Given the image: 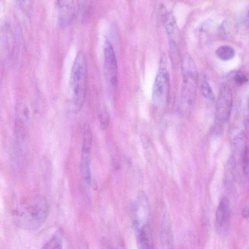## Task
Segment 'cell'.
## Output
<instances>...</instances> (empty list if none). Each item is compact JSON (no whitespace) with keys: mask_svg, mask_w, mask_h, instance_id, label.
Listing matches in <instances>:
<instances>
[{"mask_svg":"<svg viewBox=\"0 0 249 249\" xmlns=\"http://www.w3.org/2000/svg\"><path fill=\"white\" fill-rule=\"evenodd\" d=\"M244 127L247 135L249 136V116L247 117L244 121Z\"/></svg>","mask_w":249,"mask_h":249,"instance_id":"23","label":"cell"},{"mask_svg":"<svg viewBox=\"0 0 249 249\" xmlns=\"http://www.w3.org/2000/svg\"><path fill=\"white\" fill-rule=\"evenodd\" d=\"M49 212V206L47 201L41 198L15 211L13 218L16 224L19 228L27 230H34L44 223Z\"/></svg>","mask_w":249,"mask_h":249,"instance_id":"2","label":"cell"},{"mask_svg":"<svg viewBox=\"0 0 249 249\" xmlns=\"http://www.w3.org/2000/svg\"><path fill=\"white\" fill-rule=\"evenodd\" d=\"M92 142V135L88 124L84 126L82 152L90 153Z\"/></svg>","mask_w":249,"mask_h":249,"instance_id":"16","label":"cell"},{"mask_svg":"<svg viewBox=\"0 0 249 249\" xmlns=\"http://www.w3.org/2000/svg\"><path fill=\"white\" fill-rule=\"evenodd\" d=\"M136 235L139 249H154L150 225L144 227Z\"/></svg>","mask_w":249,"mask_h":249,"instance_id":"13","label":"cell"},{"mask_svg":"<svg viewBox=\"0 0 249 249\" xmlns=\"http://www.w3.org/2000/svg\"><path fill=\"white\" fill-rule=\"evenodd\" d=\"M233 80L238 85H242L248 81L247 76L240 71H235L232 74Z\"/></svg>","mask_w":249,"mask_h":249,"instance_id":"21","label":"cell"},{"mask_svg":"<svg viewBox=\"0 0 249 249\" xmlns=\"http://www.w3.org/2000/svg\"><path fill=\"white\" fill-rule=\"evenodd\" d=\"M183 80L181 89L180 106L184 111L192 107L196 96L197 74L195 64L189 54H184L182 62Z\"/></svg>","mask_w":249,"mask_h":249,"instance_id":"3","label":"cell"},{"mask_svg":"<svg viewBox=\"0 0 249 249\" xmlns=\"http://www.w3.org/2000/svg\"><path fill=\"white\" fill-rule=\"evenodd\" d=\"M201 91L203 96L209 100H213L214 95L209 84L206 80H203L200 86Z\"/></svg>","mask_w":249,"mask_h":249,"instance_id":"18","label":"cell"},{"mask_svg":"<svg viewBox=\"0 0 249 249\" xmlns=\"http://www.w3.org/2000/svg\"><path fill=\"white\" fill-rule=\"evenodd\" d=\"M242 214L244 218H248L249 217V208L248 207L245 208L242 210Z\"/></svg>","mask_w":249,"mask_h":249,"instance_id":"24","label":"cell"},{"mask_svg":"<svg viewBox=\"0 0 249 249\" xmlns=\"http://www.w3.org/2000/svg\"><path fill=\"white\" fill-rule=\"evenodd\" d=\"M231 147L233 152L232 156L235 160L237 158L241 160L248 153L247 139L243 133H239L233 138Z\"/></svg>","mask_w":249,"mask_h":249,"instance_id":"11","label":"cell"},{"mask_svg":"<svg viewBox=\"0 0 249 249\" xmlns=\"http://www.w3.org/2000/svg\"><path fill=\"white\" fill-rule=\"evenodd\" d=\"M160 241L162 249H173V236L169 215L165 214L161 220Z\"/></svg>","mask_w":249,"mask_h":249,"instance_id":"10","label":"cell"},{"mask_svg":"<svg viewBox=\"0 0 249 249\" xmlns=\"http://www.w3.org/2000/svg\"><path fill=\"white\" fill-rule=\"evenodd\" d=\"M216 54L221 60L228 61L234 57L235 53L234 50L231 46L222 45L217 49Z\"/></svg>","mask_w":249,"mask_h":249,"instance_id":"15","label":"cell"},{"mask_svg":"<svg viewBox=\"0 0 249 249\" xmlns=\"http://www.w3.org/2000/svg\"><path fill=\"white\" fill-rule=\"evenodd\" d=\"M41 249H62L60 233L54 234L43 246Z\"/></svg>","mask_w":249,"mask_h":249,"instance_id":"17","label":"cell"},{"mask_svg":"<svg viewBox=\"0 0 249 249\" xmlns=\"http://www.w3.org/2000/svg\"><path fill=\"white\" fill-rule=\"evenodd\" d=\"M162 63L159 68L152 89V102L157 107L165 106L169 95L170 75L166 67Z\"/></svg>","mask_w":249,"mask_h":249,"instance_id":"5","label":"cell"},{"mask_svg":"<svg viewBox=\"0 0 249 249\" xmlns=\"http://www.w3.org/2000/svg\"><path fill=\"white\" fill-rule=\"evenodd\" d=\"M233 104L232 93L229 85L223 83L219 90L216 102V126L222 127L229 120Z\"/></svg>","mask_w":249,"mask_h":249,"instance_id":"4","label":"cell"},{"mask_svg":"<svg viewBox=\"0 0 249 249\" xmlns=\"http://www.w3.org/2000/svg\"><path fill=\"white\" fill-rule=\"evenodd\" d=\"M242 169L246 178L249 180V156L248 152L241 160Z\"/></svg>","mask_w":249,"mask_h":249,"instance_id":"22","label":"cell"},{"mask_svg":"<svg viewBox=\"0 0 249 249\" xmlns=\"http://www.w3.org/2000/svg\"><path fill=\"white\" fill-rule=\"evenodd\" d=\"M248 107H249V98L248 99Z\"/></svg>","mask_w":249,"mask_h":249,"instance_id":"26","label":"cell"},{"mask_svg":"<svg viewBox=\"0 0 249 249\" xmlns=\"http://www.w3.org/2000/svg\"><path fill=\"white\" fill-rule=\"evenodd\" d=\"M90 153L82 152L80 164L81 177L87 184L91 182Z\"/></svg>","mask_w":249,"mask_h":249,"instance_id":"14","label":"cell"},{"mask_svg":"<svg viewBox=\"0 0 249 249\" xmlns=\"http://www.w3.org/2000/svg\"><path fill=\"white\" fill-rule=\"evenodd\" d=\"M58 19L62 27H67L71 22L74 13L73 0H59L56 1Z\"/></svg>","mask_w":249,"mask_h":249,"instance_id":"9","label":"cell"},{"mask_svg":"<svg viewBox=\"0 0 249 249\" xmlns=\"http://www.w3.org/2000/svg\"><path fill=\"white\" fill-rule=\"evenodd\" d=\"M79 8L81 20H87L91 11V5L90 1H82Z\"/></svg>","mask_w":249,"mask_h":249,"instance_id":"19","label":"cell"},{"mask_svg":"<svg viewBox=\"0 0 249 249\" xmlns=\"http://www.w3.org/2000/svg\"><path fill=\"white\" fill-rule=\"evenodd\" d=\"M100 125L102 129H106L109 122V115L105 109H102L99 115Z\"/></svg>","mask_w":249,"mask_h":249,"instance_id":"20","label":"cell"},{"mask_svg":"<svg viewBox=\"0 0 249 249\" xmlns=\"http://www.w3.org/2000/svg\"><path fill=\"white\" fill-rule=\"evenodd\" d=\"M164 23L169 41L178 43V30L176 20L172 12H168L165 14Z\"/></svg>","mask_w":249,"mask_h":249,"instance_id":"12","label":"cell"},{"mask_svg":"<svg viewBox=\"0 0 249 249\" xmlns=\"http://www.w3.org/2000/svg\"><path fill=\"white\" fill-rule=\"evenodd\" d=\"M231 210L228 198L225 197L220 201L217 206L215 218L216 232L221 236H225L230 230Z\"/></svg>","mask_w":249,"mask_h":249,"instance_id":"7","label":"cell"},{"mask_svg":"<svg viewBox=\"0 0 249 249\" xmlns=\"http://www.w3.org/2000/svg\"><path fill=\"white\" fill-rule=\"evenodd\" d=\"M246 24L248 26H249V8L247 15Z\"/></svg>","mask_w":249,"mask_h":249,"instance_id":"25","label":"cell"},{"mask_svg":"<svg viewBox=\"0 0 249 249\" xmlns=\"http://www.w3.org/2000/svg\"><path fill=\"white\" fill-rule=\"evenodd\" d=\"M104 64L107 77L112 85L117 83V63L113 46L108 40L104 47Z\"/></svg>","mask_w":249,"mask_h":249,"instance_id":"8","label":"cell"},{"mask_svg":"<svg viewBox=\"0 0 249 249\" xmlns=\"http://www.w3.org/2000/svg\"><path fill=\"white\" fill-rule=\"evenodd\" d=\"M150 206L146 194L141 191L138 194L132 213V223L136 234L150 225Z\"/></svg>","mask_w":249,"mask_h":249,"instance_id":"6","label":"cell"},{"mask_svg":"<svg viewBox=\"0 0 249 249\" xmlns=\"http://www.w3.org/2000/svg\"><path fill=\"white\" fill-rule=\"evenodd\" d=\"M87 75V57L84 52L79 51L73 62L70 78L72 109L75 113L81 109L84 102Z\"/></svg>","mask_w":249,"mask_h":249,"instance_id":"1","label":"cell"},{"mask_svg":"<svg viewBox=\"0 0 249 249\" xmlns=\"http://www.w3.org/2000/svg\"></svg>","mask_w":249,"mask_h":249,"instance_id":"27","label":"cell"}]
</instances>
